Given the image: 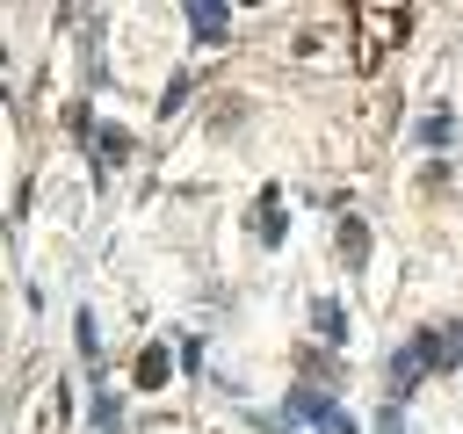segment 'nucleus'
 <instances>
[{
	"label": "nucleus",
	"instance_id": "nucleus-1",
	"mask_svg": "<svg viewBox=\"0 0 463 434\" xmlns=\"http://www.w3.org/2000/svg\"><path fill=\"white\" fill-rule=\"evenodd\" d=\"M434 369H449V347H441V333H420L412 347H398L391 354V405L420 383V376H434Z\"/></svg>",
	"mask_w": 463,
	"mask_h": 434
},
{
	"label": "nucleus",
	"instance_id": "nucleus-2",
	"mask_svg": "<svg viewBox=\"0 0 463 434\" xmlns=\"http://www.w3.org/2000/svg\"><path fill=\"white\" fill-rule=\"evenodd\" d=\"M282 405H289V427L304 420V427H318V434H362V420H354L347 405H333V398H326L318 383H304V391H289Z\"/></svg>",
	"mask_w": 463,
	"mask_h": 434
},
{
	"label": "nucleus",
	"instance_id": "nucleus-3",
	"mask_svg": "<svg viewBox=\"0 0 463 434\" xmlns=\"http://www.w3.org/2000/svg\"><path fill=\"white\" fill-rule=\"evenodd\" d=\"M87 137H94V159H101V166H116V159H130V137H123L116 123H101V130H87Z\"/></svg>",
	"mask_w": 463,
	"mask_h": 434
},
{
	"label": "nucleus",
	"instance_id": "nucleus-4",
	"mask_svg": "<svg viewBox=\"0 0 463 434\" xmlns=\"http://www.w3.org/2000/svg\"><path fill=\"white\" fill-rule=\"evenodd\" d=\"M340 260H347V268H362V260H369V224H362V217H347V224H340Z\"/></svg>",
	"mask_w": 463,
	"mask_h": 434
},
{
	"label": "nucleus",
	"instance_id": "nucleus-5",
	"mask_svg": "<svg viewBox=\"0 0 463 434\" xmlns=\"http://www.w3.org/2000/svg\"><path fill=\"white\" fill-rule=\"evenodd\" d=\"M311 326H318V333H326V340H333V347H340V340H347V311H340V304H333V297H318V304H311Z\"/></svg>",
	"mask_w": 463,
	"mask_h": 434
},
{
	"label": "nucleus",
	"instance_id": "nucleus-6",
	"mask_svg": "<svg viewBox=\"0 0 463 434\" xmlns=\"http://www.w3.org/2000/svg\"><path fill=\"white\" fill-rule=\"evenodd\" d=\"M188 29H195L203 43H217V36L232 29V14H224V7H188Z\"/></svg>",
	"mask_w": 463,
	"mask_h": 434
},
{
	"label": "nucleus",
	"instance_id": "nucleus-7",
	"mask_svg": "<svg viewBox=\"0 0 463 434\" xmlns=\"http://www.w3.org/2000/svg\"><path fill=\"white\" fill-rule=\"evenodd\" d=\"M412 137H420V145H449V137H456V116H449V108H441V116H420Z\"/></svg>",
	"mask_w": 463,
	"mask_h": 434
},
{
	"label": "nucleus",
	"instance_id": "nucleus-8",
	"mask_svg": "<svg viewBox=\"0 0 463 434\" xmlns=\"http://www.w3.org/2000/svg\"><path fill=\"white\" fill-rule=\"evenodd\" d=\"M137 383L152 391V383H166V340H152L145 354H137Z\"/></svg>",
	"mask_w": 463,
	"mask_h": 434
},
{
	"label": "nucleus",
	"instance_id": "nucleus-9",
	"mask_svg": "<svg viewBox=\"0 0 463 434\" xmlns=\"http://www.w3.org/2000/svg\"><path fill=\"white\" fill-rule=\"evenodd\" d=\"M260 239H268V246L282 239V188H268V195H260Z\"/></svg>",
	"mask_w": 463,
	"mask_h": 434
},
{
	"label": "nucleus",
	"instance_id": "nucleus-10",
	"mask_svg": "<svg viewBox=\"0 0 463 434\" xmlns=\"http://www.w3.org/2000/svg\"><path fill=\"white\" fill-rule=\"evenodd\" d=\"M123 420V405H116V391H94V434H109Z\"/></svg>",
	"mask_w": 463,
	"mask_h": 434
},
{
	"label": "nucleus",
	"instance_id": "nucleus-11",
	"mask_svg": "<svg viewBox=\"0 0 463 434\" xmlns=\"http://www.w3.org/2000/svg\"><path fill=\"white\" fill-rule=\"evenodd\" d=\"M72 333H80V354L94 362V354H101V340H94V311H80V318H72Z\"/></svg>",
	"mask_w": 463,
	"mask_h": 434
},
{
	"label": "nucleus",
	"instance_id": "nucleus-12",
	"mask_svg": "<svg viewBox=\"0 0 463 434\" xmlns=\"http://www.w3.org/2000/svg\"><path fill=\"white\" fill-rule=\"evenodd\" d=\"M376 434H405V405H383L376 412Z\"/></svg>",
	"mask_w": 463,
	"mask_h": 434
}]
</instances>
